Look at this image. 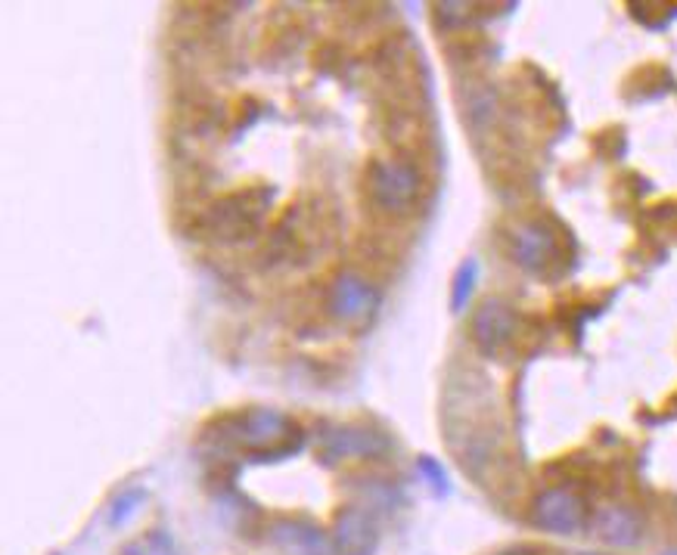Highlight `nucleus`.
<instances>
[{
	"label": "nucleus",
	"instance_id": "obj_1",
	"mask_svg": "<svg viewBox=\"0 0 677 555\" xmlns=\"http://www.w3.org/2000/svg\"><path fill=\"white\" fill-rule=\"evenodd\" d=\"M221 444L246 450L256 460H280L302 448V431L293 426L280 410L268 407H252V410L237 412L215 422Z\"/></svg>",
	"mask_w": 677,
	"mask_h": 555
},
{
	"label": "nucleus",
	"instance_id": "obj_13",
	"mask_svg": "<svg viewBox=\"0 0 677 555\" xmlns=\"http://www.w3.org/2000/svg\"><path fill=\"white\" fill-rule=\"evenodd\" d=\"M147 502V490L144 487H131V490H122V497L112 502V512H110V524L112 528H119V524H125V521L140 509Z\"/></svg>",
	"mask_w": 677,
	"mask_h": 555
},
{
	"label": "nucleus",
	"instance_id": "obj_10",
	"mask_svg": "<svg viewBox=\"0 0 677 555\" xmlns=\"http://www.w3.org/2000/svg\"><path fill=\"white\" fill-rule=\"evenodd\" d=\"M376 288L358 273H342L330 288V310L336 320L361 322L376 307Z\"/></svg>",
	"mask_w": 677,
	"mask_h": 555
},
{
	"label": "nucleus",
	"instance_id": "obj_6",
	"mask_svg": "<svg viewBox=\"0 0 677 555\" xmlns=\"http://www.w3.org/2000/svg\"><path fill=\"white\" fill-rule=\"evenodd\" d=\"M590 528H594L597 537L609 543V546H616V550H631L646 534V521H643L641 509H634L628 502H603L590 516Z\"/></svg>",
	"mask_w": 677,
	"mask_h": 555
},
{
	"label": "nucleus",
	"instance_id": "obj_3",
	"mask_svg": "<svg viewBox=\"0 0 677 555\" xmlns=\"http://www.w3.org/2000/svg\"><path fill=\"white\" fill-rule=\"evenodd\" d=\"M529 512L534 528H541L548 534H560V537L582 534L590 524L587 500L578 490H572V487H544L531 500Z\"/></svg>",
	"mask_w": 677,
	"mask_h": 555
},
{
	"label": "nucleus",
	"instance_id": "obj_9",
	"mask_svg": "<svg viewBox=\"0 0 677 555\" xmlns=\"http://www.w3.org/2000/svg\"><path fill=\"white\" fill-rule=\"evenodd\" d=\"M332 546L336 555H370L376 550V521L373 512L364 506H348L339 512L336 528H332Z\"/></svg>",
	"mask_w": 677,
	"mask_h": 555
},
{
	"label": "nucleus",
	"instance_id": "obj_7",
	"mask_svg": "<svg viewBox=\"0 0 677 555\" xmlns=\"http://www.w3.org/2000/svg\"><path fill=\"white\" fill-rule=\"evenodd\" d=\"M516 332V310L504 298H485L473 317V341L485 358L500 354Z\"/></svg>",
	"mask_w": 677,
	"mask_h": 555
},
{
	"label": "nucleus",
	"instance_id": "obj_5",
	"mask_svg": "<svg viewBox=\"0 0 677 555\" xmlns=\"http://www.w3.org/2000/svg\"><path fill=\"white\" fill-rule=\"evenodd\" d=\"M392 448L388 434L376 431L373 426H336L324 438H320V453L327 463H339V460H351V456H383Z\"/></svg>",
	"mask_w": 677,
	"mask_h": 555
},
{
	"label": "nucleus",
	"instance_id": "obj_11",
	"mask_svg": "<svg viewBox=\"0 0 677 555\" xmlns=\"http://www.w3.org/2000/svg\"><path fill=\"white\" fill-rule=\"evenodd\" d=\"M271 540L280 543L283 550L298 555H336L330 534H324L320 528H314L312 521H274V524H271Z\"/></svg>",
	"mask_w": 677,
	"mask_h": 555
},
{
	"label": "nucleus",
	"instance_id": "obj_17",
	"mask_svg": "<svg viewBox=\"0 0 677 555\" xmlns=\"http://www.w3.org/2000/svg\"><path fill=\"white\" fill-rule=\"evenodd\" d=\"M575 555H603V553H575Z\"/></svg>",
	"mask_w": 677,
	"mask_h": 555
},
{
	"label": "nucleus",
	"instance_id": "obj_15",
	"mask_svg": "<svg viewBox=\"0 0 677 555\" xmlns=\"http://www.w3.org/2000/svg\"><path fill=\"white\" fill-rule=\"evenodd\" d=\"M417 468L426 475V482L436 487V494H444V490H448V475H444V468H441L432 456H420V460H417Z\"/></svg>",
	"mask_w": 677,
	"mask_h": 555
},
{
	"label": "nucleus",
	"instance_id": "obj_16",
	"mask_svg": "<svg viewBox=\"0 0 677 555\" xmlns=\"http://www.w3.org/2000/svg\"><path fill=\"white\" fill-rule=\"evenodd\" d=\"M500 555H534V553H531V550H507V553Z\"/></svg>",
	"mask_w": 677,
	"mask_h": 555
},
{
	"label": "nucleus",
	"instance_id": "obj_14",
	"mask_svg": "<svg viewBox=\"0 0 677 555\" xmlns=\"http://www.w3.org/2000/svg\"><path fill=\"white\" fill-rule=\"evenodd\" d=\"M174 553V546H171V540H168L166 531H149L147 537L134 540V543H128L125 550H122V555H171Z\"/></svg>",
	"mask_w": 677,
	"mask_h": 555
},
{
	"label": "nucleus",
	"instance_id": "obj_4",
	"mask_svg": "<svg viewBox=\"0 0 677 555\" xmlns=\"http://www.w3.org/2000/svg\"><path fill=\"white\" fill-rule=\"evenodd\" d=\"M366 190H370V199L385 212H404L420 196L422 178L414 161H376L366 174Z\"/></svg>",
	"mask_w": 677,
	"mask_h": 555
},
{
	"label": "nucleus",
	"instance_id": "obj_12",
	"mask_svg": "<svg viewBox=\"0 0 677 555\" xmlns=\"http://www.w3.org/2000/svg\"><path fill=\"white\" fill-rule=\"evenodd\" d=\"M478 280V261L476 258H466L463 264L454 273V288H451V310L454 314H463V307L470 305L473 292H476Z\"/></svg>",
	"mask_w": 677,
	"mask_h": 555
},
{
	"label": "nucleus",
	"instance_id": "obj_8",
	"mask_svg": "<svg viewBox=\"0 0 677 555\" xmlns=\"http://www.w3.org/2000/svg\"><path fill=\"white\" fill-rule=\"evenodd\" d=\"M512 258L529 273H544L556 258V236L544 220H526L512 234Z\"/></svg>",
	"mask_w": 677,
	"mask_h": 555
},
{
	"label": "nucleus",
	"instance_id": "obj_2",
	"mask_svg": "<svg viewBox=\"0 0 677 555\" xmlns=\"http://www.w3.org/2000/svg\"><path fill=\"white\" fill-rule=\"evenodd\" d=\"M271 202L268 190H249V193H234V196L221 199L218 205H212L205 217H202V227L208 230V236L224 239V242H237L242 236L256 234L264 208Z\"/></svg>",
	"mask_w": 677,
	"mask_h": 555
}]
</instances>
